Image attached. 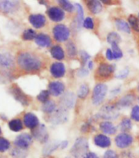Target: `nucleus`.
I'll list each match as a JSON object with an SVG mask.
<instances>
[{
    "instance_id": "obj_17",
    "label": "nucleus",
    "mask_w": 139,
    "mask_h": 158,
    "mask_svg": "<svg viewBox=\"0 0 139 158\" xmlns=\"http://www.w3.org/2000/svg\"><path fill=\"white\" fill-rule=\"evenodd\" d=\"M29 21L36 29L43 27L46 24V17L43 14H31L29 17Z\"/></svg>"
},
{
    "instance_id": "obj_12",
    "label": "nucleus",
    "mask_w": 139,
    "mask_h": 158,
    "mask_svg": "<svg viewBox=\"0 0 139 158\" xmlns=\"http://www.w3.org/2000/svg\"><path fill=\"white\" fill-rule=\"evenodd\" d=\"M33 137L40 143H46L48 140V134L47 128L44 125H40L33 130Z\"/></svg>"
},
{
    "instance_id": "obj_57",
    "label": "nucleus",
    "mask_w": 139,
    "mask_h": 158,
    "mask_svg": "<svg viewBox=\"0 0 139 158\" xmlns=\"http://www.w3.org/2000/svg\"><path fill=\"white\" fill-rule=\"evenodd\" d=\"M138 17H139V13H138Z\"/></svg>"
},
{
    "instance_id": "obj_32",
    "label": "nucleus",
    "mask_w": 139,
    "mask_h": 158,
    "mask_svg": "<svg viewBox=\"0 0 139 158\" xmlns=\"http://www.w3.org/2000/svg\"><path fill=\"white\" fill-rule=\"evenodd\" d=\"M9 129L14 132H19L23 129V125L20 119H13L8 123Z\"/></svg>"
},
{
    "instance_id": "obj_33",
    "label": "nucleus",
    "mask_w": 139,
    "mask_h": 158,
    "mask_svg": "<svg viewBox=\"0 0 139 158\" xmlns=\"http://www.w3.org/2000/svg\"><path fill=\"white\" fill-rule=\"evenodd\" d=\"M89 94V87L86 84H82L77 91V96L79 98L84 99Z\"/></svg>"
},
{
    "instance_id": "obj_52",
    "label": "nucleus",
    "mask_w": 139,
    "mask_h": 158,
    "mask_svg": "<svg viewBox=\"0 0 139 158\" xmlns=\"http://www.w3.org/2000/svg\"><path fill=\"white\" fill-rule=\"evenodd\" d=\"M88 67L89 70H92L93 68V62H92V61H89L88 62Z\"/></svg>"
},
{
    "instance_id": "obj_4",
    "label": "nucleus",
    "mask_w": 139,
    "mask_h": 158,
    "mask_svg": "<svg viewBox=\"0 0 139 158\" xmlns=\"http://www.w3.org/2000/svg\"><path fill=\"white\" fill-rule=\"evenodd\" d=\"M107 85L102 83L97 84L92 90V102L96 106H98L104 102L107 94Z\"/></svg>"
},
{
    "instance_id": "obj_7",
    "label": "nucleus",
    "mask_w": 139,
    "mask_h": 158,
    "mask_svg": "<svg viewBox=\"0 0 139 158\" xmlns=\"http://www.w3.org/2000/svg\"><path fill=\"white\" fill-rule=\"evenodd\" d=\"M69 118L67 110L64 108L57 109L50 116V122L53 125H61L66 123Z\"/></svg>"
},
{
    "instance_id": "obj_11",
    "label": "nucleus",
    "mask_w": 139,
    "mask_h": 158,
    "mask_svg": "<svg viewBox=\"0 0 139 158\" xmlns=\"http://www.w3.org/2000/svg\"><path fill=\"white\" fill-rule=\"evenodd\" d=\"M11 94L13 96L17 102H19L23 106H27L29 104V98L25 94V93L20 89L17 85H13L11 89H10Z\"/></svg>"
},
{
    "instance_id": "obj_27",
    "label": "nucleus",
    "mask_w": 139,
    "mask_h": 158,
    "mask_svg": "<svg viewBox=\"0 0 139 158\" xmlns=\"http://www.w3.org/2000/svg\"><path fill=\"white\" fill-rule=\"evenodd\" d=\"M50 52H51L52 57L55 59L58 60V61L63 60L64 57H65V52H64L63 48L59 45L53 46L50 50Z\"/></svg>"
},
{
    "instance_id": "obj_8",
    "label": "nucleus",
    "mask_w": 139,
    "mask_h": 158,
    "mask_svg": "<svg viewBox=\"0 0 139 158\" xmlns=\"http://www.w3.org/2000/svg\"><path fill=\"white\" fill-rule=\"evenodd\" d=\"M133 138L132 135L127 133H121L119 134L115 139V143L117 148L120 149L127 148L133 143Z\"/></svg>"
},
{
    "instance_id": "obj_37",
    "label": "nucleus",
    "mask_w": 139,
    "mask_h": 158,
    "mask_svg": "<svg viewBox=\"0 0 139 158\" xmlns=\"http://www.w3.org/2000/svg\"><path fill=\"white\" fill-rule=\"evenodd\" d=\"M132 121L129 118H124L122 121L120 122V128L124 133H126L127 131H129L132 129Z\"/></svg>"
},
{
    "instance_id": "obj_38",
    "label": "nucleus",
    "mask_w": 139,
    "mask_h": 158,
    "mask_svg": "<svg viewBox=\"0 0 139 158\" xmlns=\"http://www.w3.org/2000/svg\"><path fill=\"white\" fill-rule=\"evenodd\" d=\"M111 51L113 53L114 60L120 59L123 57V52L122 50L120 49L118 44H112L111 45Z\"/></svg>"
},
{
    "instance_id": "obj_15",
    "label": "nucleus",
    "mask_w": 139,
    "mask_h": 158,
    "mask_svg": "<svg viewBox=\"0 0 139 158\" xmlns=\"http://www.w3.org/2000/svg\"><path fill=\"white\" fill-rule=\"evenodd\" d=\"M65 89V85L61 81H52L48 85V91L50 94L54 97H59L63 94Z\"/></svg>"
},
{
    "instance_id": "obj_40",
    "label": "nucleus",
    "mask_w": 139,
    "mask_h": 158,
    "mask_svg": "<svg viewBox=\"0 0 139 158\" xmlns=\"http://www.w3.org/2000/svg\"><path fill=\"white\" fill-rule=\"evenodd\" d=\"M50 93L48 90H43L39 93V94L37 96V99L39 101L43 102V103H45L46 102L48 101V98H49Z\"/></svg>"
},
{
    "instance_id": "obj_22",
    "label": "nucleus",
    "mask_w": 139,
    "mask_h": 158,
    "mask_svg": "<svg viewBox=\"0 0 139 158\" xmlns=\"http://www.w3.org/2000/svg\"><path fill=\"white\" fill-rule=\"evenodd\" d=\"M19 6L18 1H0V11L2 12H12Z\"/></svg>"
},
{
    "instance_id": "obj_48",
    "label": "nucleus",
    "mask_w": 139,
    "mask_h": 158,
    "mask_svg": "<svg viewBox=\"0 0 139 158\" xmlns=\"http://www.w3.org/2000/svg\"><path fill=\"white\" fill-rule=\"evenodd\" d=\"M106 58H107L108 60H110V61H112V60H114L113 53H112V51H111V48H108V49L106 50Z\"/></svg>"
},
{
    "instance_id": "obj_23",
    "label": "nucleus",
    "mask_w": 139,
    "mask_h": 158,
    "mask_svg": "<svg viewBox=\"0 0 139 158\" xmlns=\"http://www.w3.org/2000/svg\"><path fill=\"white\" fill-rule=\"evenodd\" d=\"M35 41L36 44L39 45L41 48L49 47L51 45V43H52V40H51L49 35L43 33L38 34L36 38L35 39Z\"/></svg>"
},
{
    "instance_id": "obj_19",
    "label": "nucleus",
    "mask_w": 139,
    "mask_h": 158,
    "mask_svg": "<svg viewBox=\"0 0 139 158\" xmlns=\"http://www.w3.org/2000/svg\"><path fill=\"white\" fill-rule=\"evenodd\" d=\"M94 143L96 146L101 148H107L111 146V139L106 135L98 134L93 139Z\"/></svg>"
},
{
    "instance_id": "obj_47",
    "label": "nucleus",
    "mask_w": 139,
    "mask_h": 158,
    "mask_svg": "<svg viewBox=\"0 0 139 158\" xmlns=\"http://www.w3.org/2000/svg\"><path fill=\"white\" fill-rule=\"evenodd\" d=\"M88 74H89V71L85 67H81L77 71V76L79 77H85L88 76Z\"/></svg>"
},
{
    "instance_id": "obj_50",
    "label": "nucleus",
    "mask_w": 139,
    "mask_h": 158,
    "mask_svg": "<svg viewBox=\"0 0 139 158\" xmlns=\"http://www.w3.org/2000/svg\"><path fill=\"white\" fill-rule=\"evenodd\" d=\"M120 87H117L116 88V89H114L113 90H111V96H116V95H117L120 93Z\"/></svg>"
},
{
    "instance_id": "obj_51",
    "label": "nucleus",
    "mask_w": 139,
    "mask_h": 158,
    "mask_svg": "<svg viewBox=\"0 0 139 158\" xmlns=\"http://www.w3.org/2000/svg\"><path fill=\"white\" fill-rule=\"evenodd\" d=\"M69 144V142L67 141V140H64V141H61V146H60V148H61V149H65L67 148V146H68Z\"/></svg>"
},
{
    "instance_id": "obj_56",
    "label": "nucleus",
    "mask_w": 139,
    "mask_h": 158,
    "mask_svg": "<svg viewBox=\"0 0 139 158\" xmlns=\"http://www.w3.org/2000/svg\"><path fill=\"white\" fill-rule=\"evenodd\" d=\"M138 102H139V98H138Z\"/></svg>"
},
{
    "instance_id": "obj_43",
    "label": "nucleus",
    "mask_w": 139,
    "mask_h": 158,
    "mask_svg": "<svg viewBox=\"0 0 139 158\" xmlns=\"http://www.w3.org/2000/svg\"><path fill=\"white\" fill-rule=\"evenodd\" d=\"M83 26L84 28L88 29V30H92V29L94 28V21H93V19L89 17H86L84 21Z\"/></svg>"
},
{
    "instance_id": "obj_10",
    "label": "nucleus",
    "mask_w": 139,
    "mask_h": 158,
    "mask_svg": "<svg viewBox=\"0 0 139 158\" xmlns=\"http://www.w3.org/2000/svg\"><path fill=\"white\" fill-rule=\"evenodd\" d=\"M33 142L32 136L29 134H21L18 135L14 141V144L17 148L22 149H27Z\"/></svg>"
},
{
    "instance_id": "obj_28",
    "label": "nucleus",
    "mask_w": 139,
    "mask_h": 158,
    "mask_svg": "<svg viewBox=\"0 0 139 158\" xmlns=\"http://www.w3.org/2000/svg\"><path fill=\"white\" fill-rule=\"evenodd\" d=\"M115 23H116V28L118 29L119 31L125 32V33L130 34V32H131V27H130L129 22L125 21V20L123 19H116Z\"/></svg>"
},
{
    "instance_id": "obj_44",
    "label": "nucleus",
    "mask_w": 139,
    "mask_h": 158,
    "mask_svg": "<svg viewBox=\"0 0 139 158\" xmlns=\"http://www.w3.org/2000/svg\"><path fill=\"white\" fill-rule=\"evenodd\" d=\"M129 69L128 68V67H125L123 70L120 71L116 75V78L120 79V80H124V79L127 78L128 76L129 75Z\"/></svg>"
},
{
    "instance_id": "obj_20",
    "label": "nucleus",
    "mask_w": 139,
    "mask_h": 158,
    "mask_svg": "<svg viewBox=\"0 0 139 158\" xmlns=\"http://www.w3.org/2000/svg\"><path fill=\"white\" fill-rule=\"evenodd\" d=\"M135 101V96L132 94H129L125 96H123L116 103V106L118 109H125L129 107L133 102Z\"/></svg>"
},
{
    "instance_id": "obj_49",
    "label": "nucleus",
    "mask_w": 139,
    "mask_h": 158,
    "mask_svg": "<svg viewBox=\"0 0 139 158\" xmlns=\"http://www.w3.org/2000/svg\"><path fill=\"white\" fill-rule=\"evenodd\" d=\"M83 158H99V156H97V154L92 152H88L86 155Z\"/></svg>"
},
{
    "instance_id": "obj_35",
    "label": "nucleus",
    "mask_w": 139,
    "mask_h": 158,
    "mask_svg": "<svg viewBox=\"0 0 139 158\" xmlns=\"http://www.w3.org/2000/svg\"><path fill=\"white\" fill-rule=\"evenodd\" d=\"M11 156L13 158H26L27 156V152L26 149L16 148L11 152Z\"/></svg>"
},
{
    "instance_id": "obj_41",
    "label": "nucleus",
    "mask_w": 139,
    "mask_h": 158,
    "mask_svg": "<svg viewBox=\"0 0 139 158\" xmlns=\"http://www.w3.org/2000/svg\"><path fill=\"white\" fill-rule=\"evenodd\" d=\"M80 57L81 58V61H82V66L83 67H84V66L88 62V60L91 58V56H90L88 53L86 51L84 50H80Z\"/></svg>"
},
{
    "instance_id": "obj_18",
    "label": "nucleus",
    "mask_w": 139,
    "mask_h": 158,
    "mask_svg": "<svg viewBox=\"0 0 139 158\" xmlns=\"http://www.w3.org/2000/svg\"><path fill=\"white\" fill-rule=\"evenodd\" d=\"M24 124L29 129L35 130L39 126V119L34 113L28 112L24 116Z\"/></svg>"
},
{
    "instance_id": "obj_45",
    "label": "nucleus",
    "mask_w": 139,
    "mask_h": 158,
    "mask_svg": "<svg viewBox=\"0 0 139 158\" xmlns=\"http://www.w3.org/2000/svg\"><path fill=\"white\" fill-rule=\"evenodd\" d=\"M131 118L135 121H139V106H134L131 111Z\"/></svg>"
},
{
    "instance_id": "obj_1",
    "label": "nucleus",
    "mask_w": 139,
    "mask_h": 158,
    "mask_svg": "<svg viewBox=\"0 0 139 158\" xmlns=\"http://www.w3.org/2000/svg\"><path fill=\"white\" fill-rule=\"evenodd\" d=\"M17 63L22 70L26 71H37L42 66L39 57L30 52H21L17 57Z\"/></svg>"
},
{
    "instance_id": "obj_5",
    "label": "nucleus",
    "mask_w": 139,
    "mask_h": 158,
    "mask_svg": "<svg viewBox=\"0 0 139 158\" xmlns=\"http://www.w3.org/2000/svg\"><path fill=\"white\" fill-rule=\"evenodd\" d=\"M52 34H53V37L57 42H65L70 38L71 31L66 26L63 24H59L53 27Z\"/></svg>"
},
{
    "instance_id": "obj_13",
    "label": "nucleus",
    "mask_w": 139,
    "mask_h": 158,
    "mask_svg": "<svg viewBox=\"0 0 139 158\" xmlns=\"http://www.w3.org/2000/svg\"><path fill=\"white\" fill-rule=\"evenodd\" d=\"M47 14L53 22H60L65 18V12L58 7H51L47 11Z\"/></svg>"
},
{
    "instance_id": "obj_36",
    "label": "nucleus",
    "mask_w": 139,
    "mask_h": 158,
    "mask_svg": "<svg viewBox=\"0 0 139 158\" xmlns=\"http://www.w3.org/2000/svg\"><path fill=\"white\" fill-rule=\"evenodd\" d=\"M128 21H129L130 27L133 31H135L136 32H139V19L137 17H135L134 15H130Z\"/></svg>"
},
{
    "instance_id": "obj_55",
    "label": "nucleus",
    "mask_w": 139,
    "mask_h": 158,
    "mask_svg": "<svg viewBox=\"0 0 139 158\" xmlns=\"http://www.w3.org/2000/svg\"><path fill=\"white\" fill-rule=\"evenodd\" d=\"M0 134H1V128H0Z\"/></svg>"
},
{
    "instance_id": "obj_39",
    "label": "nucleus",
    "mask_w": 139,
    "mask_h": 158,
    "mask_svg": "<svg viewBox=\"0 0 139 158\" xmlns=\"http://www.w3.org/2000/svg\"><path fill=\"white\" fill-rule=\"evenodd\" d=\"M36 36H37V35H36L35 31L32 29L26 30L23 33V39L25 40H32L35 39Z\"/></svg>"
},
{
    "instance_id": "obj_21",
    "label": "nucleus",
    "mask_w": 139,
    "mask_h": 158,
    "mask_svg": "<svg viewBox=\"0 0 139 158\" xmlns=\"http://www.w3.org/2000/svg\"><path fill=\"white\" fill-rule=\"evenodd\" d=\"M100 130L101 132L104 133V135H115L117 131L116 125H114L113 123L109 121V120H104L101 121L99 125Z\"/></svg>"
},
{
    "instance_id": "obj_2",
    "label": "nucleus",
    "mask_w": 139,
    "mask_h": 158,
    "mask_svg": "<svg viewBox=\"0 0 139 158\" xmlns=\"http://www.w3.org/2000/svg\"><path fill=\"white\" fill-rule=\"evenodd\" d=\"M88 142L87 139L80 137L76 139L71 149V154L76 158H83L88 152Z\"/></svg>"
},
{
    "instance_id": "obj_26",
    "label": "nucleus",
    "mask_w": 139,
    "mask_h": 158,
    "mask_svg": "<svg viewBox=\"0 0 139 158\" xmlns=\"http://www.w3.org/2000/svg\"><path fill=\"white\" fill-rule=\"evenodd\" d=\"M61 146V142L52 141L47 143L43 149V154L44 156H49Z\"/></svg>"
},
{
    "instance_id": "obj_53",
    "label": "nucleus",
    "mask_w": 139,
    "mask_h": 158,
    "mask_svg": "<svg viewBox=\"0 0 139 158\" xmlns=\"http://www.w3.org/2000/svg\"><path fill=\"white\" fill-rule=\"evenodd\" d=\"M66 158H76V157H74V156H66Z\"/></svg>"
},
{
    "instance_id": "obj_24",
    "label": "nucleus",
    "mask_w": 139,
    "mask_h": 158,
    "mask_svg": "<svg viewBox=\"0 0 139 158\" xmlns=\"http://www.w3.org/2000/svg\"><path fill=\"white\" fill-rule=\"evenodd\" d=\"M87 7L90 12H92V14H99L100 12L102 11V4H101V1H97V0H89L87 1Z\"/></svg>"
},
{
    "instance_id": "obj_3",
    "label": "nucleus",
    "mask_w": 139,
    "mask_h": 158,
    "mask_svg": "<svg viewBox=\"0 0 139 158\" xmlns=\"http://www.w3.org/2000/svg\"><path fill=\"white\" fill-rule=\"evenodd\" d=\"M119 116L120 112L117 106L114 105H105L97 112L96 117L103 120H116Z\"/></svg>"
},
{
    "instance_id": "obj_42",
    "label": "nucleus",
    "mask_w": 139,
    "mask_h": 158,
    "mask_svg": "<svg viewBox=\"0 0 139 158\" xmlns=\"http://www.w3.org/2000/svg\"><path fill=\"white\" fill-rule=\"evenodd\" d=\"M9 148L10 142L4 138H0V152H4Z\"/></svg>"
},
{
    "instance_id": "obj_30",
    "label": "nucleus",
    "mask_w": 139,
    "mask_h": 158,
    "mask_svg": "<svg viewBox=\"0 0 139 158\" xmlns=\"http://www.w3.org/2000/svg\"><path fill=\"white\" fill-rule=\"evenodd\" d=\"M56 110H57V105H56V103L53 101L48 100L45 103L43 104L42 111L44 113L52 114Z\"/></svg>"
},
{
    "instance_id": "obj_9",
    "label": "nucleus",
    "mask_w": 139,
    "mask_h": 158,
    "mask_svg": "<svg viewBox=\"0 0 139 158\" xmlns=\"http://www.w3.org/2000/svg\"><path fill=\"white\" fill-rule=\"evenodd\" d=\"M76 97L74 93L70 92V91L65 93L60 100V106H61L60 107L66 109V110L73 108L76 104Z\"/></svg>"
},
{
    "instance_id": "obj_34",
    "label": "nucleus",
    "mask_w": 139,
    "mask_h": 158,
    "mask_svg": "<svg viewBox=\"0 0 139 158\" xmlns=\"http://www.w3.org/2000/svg\"><path fill=\"white\" fill-rule=\"evenodd\" d=\"M59 5L61 6V8H63L65 11L68 12H72L76 9V6L75 4H72L70 1H66V0H59L57 1Z\"/></svg>"
},
{
    "instance_id": "obj_16",
    "label": "nucleus",
    "mask_w": 139,
    "mask_h": 158,
    "mask_svg": "<svg viewBox=\"0 0 139 158\" xmlns=\"http://www.w3.org/2000/svg\"><path fill=\"white\" fill-rule=\"evenodd\" d=\"M50 72L55 78H61L66 74V66L62 62H53L50 66Z\"/></svg>"
},
{
    "instance_id": "obj_14",
    "label": "nucleus",
    "mask_w": 139,
    "mask_h": 158,
    "mask_svg": "<svg viewBox=\"0 0 139 158\" xmlns=\"http://www.w3.org/2000/svg\"><path fill=\"white\" fill-rule=\"evenodd\" d=\"M115 70H116V65L114 64L101 63L97 68V73L100 77L107 78L114 73Z\"/></svg>"
},
{
    "instance_id": "obj_54",
    "label": "nucleus",
    "mask_w": 139,
    "mask_h": 158,
    "mask_svg": "<svg viewBox=\"0 0 139 158\" xmlns=\"http://www.w3.org/2000/svg\"><path fill=\"white\" fill-rule=\"evenodd\" d=\"M137 90L139 91V84H138V85H137Z\"/></svg>"
},
{
    "instance_id": "obj_31",
    "label": "nucleus",
    "mask_w": 139,
    "mask_h": 158,
    "mask_svg": "<svg viewBox=\"0 0 139 158\" xmlns=\"http://www.w3.org/2000/svg\"><path fill=\"white\" fill-rule=\"evenodd\" d=\"M66 53L67 56L70 57H76L78 54L77 48H76V44L72 41H68L66 44Z\"/></svg>"
},
{
    "instance_id": "obj_29",
    "label": "nucleus",
    "mask_w": 139,
    "mask_h": 158,
    "mask_svg": "<svg viewBox=\"0 0 139 158\" xmlns=\"http://www.w3.org/2000/svg\"><path fill=\"white\" fill-rule=\"evenodd\" d=\"M121 40H122L121 36L117 32H115V31L110 32L107 35V37H106V41L111 45L119 44V43L121 42Z\"/></svg>"
},
{
    "instance_id": "obj_6",
    "label": "nucleus",
    "mask_w": 139,
    "mask_h": 158,
    "mask_svg": "<svg viewBox=\"0 0 139 158\" xmlns=\"http://www.w3.org/2000/svg\"><path fill=\"white\" fill-rule=\"evenodd\" d=\"M14 67V57L10 52L0 49V70L11 71Z\"/></svg>"
},
{
    "instance_id": "obj_46",
    "label": "nucleus",
    "mask_w": 139,
    "mask_h": 158,
    "mask_svg": "<svg viewBox=\"0 0 139 158\" xmlns=\"http://www.w3.org/2000/svg\"><path fill=\"white\" fill-rule=\"evenodd\" d=\"M103 158H119V156L118 154L113 150H107L105 152Z\"/></svg>"
},
{
    "instance_id": "obj_25",
    "label": "nucleus",
    "mask_w": 139,
    "mask_h": 158,
    "mask_svg": "<svg viewBox=\"0 0 139 158\" xmlns=\"http://www.w3.org/2000/svg\"><path fill=\"white\" fill-rule=\"evenodd\" d=\"M76 8L77 10V16L76 18V28L80 29L83 26V23L84 21V8L82 5L80 3H75Z\"/></svg>"
}]
</instances>
